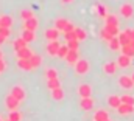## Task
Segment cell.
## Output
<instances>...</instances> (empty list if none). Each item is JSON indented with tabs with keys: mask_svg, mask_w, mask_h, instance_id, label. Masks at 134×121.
I'll return each mask as SVG.
<instances>
[{
	"mask_svg": "<svg viewBox=\"0 0 134 121\" xmlns=\"http://www.w3.org/2000/svg\"><path fill=\"white\" fill-rule=\"evenodd\" d=\"M104 30L106 31H109L112 36H119V25H104Z\"/></svg>",
	"mask_w": 134,
	"mask_h": 121,
	"instance_id": "cell-31",
	"label": "cell"
},
{
	"mask_svg": "<svg viewBox=\"0 0 134 121\" xmlns=\"http://www.w3.org/2000/svg\"><path fill=\"white\" fill-rule=\"evenodd\" d=\"M17 67L22 68V70H25V71L33 70V65H31L30 59H20V58H19V60H17Z\"/></svg>",
	"mask_w": 134,
	"mask_h": 121,
	"instance_id": "cell-19",
	"label": "cell"
},
{
	"mask_svg": "<svg viewBox=\"0 0 134 121\" xmlns=\"http://www.w3.org/2000/svg\"><path fill=\"white\" fill-rule=\"evenodd\" d=\"M11 25H13V19L9 16H0V27L11 28Z\"/></svg>",
	"mask_w": 134,
	"mask_h": 121,
	"instance_id": "cell-24",
	"label": "cell"
},
{
	"mask_svg": "<svg viewBox=\"0 0 134 121\" xmlns=\"http://www.w3.org/2000/svg\"><path fill=\"white\" fill-rule=\"evenodd\" d=\"M5 68H6V64H5V60L0 59V73H2V71H5Z\"/></svg>",
	"mask_w": 134,
	"mask_h": 121,
	"instance_id": "cell-42",
	"label": "cell"
},
{
	"mask_svg": "<svg viewBox=\"0 0 134 121\" xmlns=\"http://www.w3.org/2000/svg\"><path fill=\"white\" fill-rule=\"evenodd\" d=\"M69 50H70V48H69L67 45H61V47H59V50H58V55H56V56H59V58H64V59H66Z\"/></svg>",
	"mask_w": 134,
	"mask_h": 121,
	"instance_id": "cell-35",
	"label": "cell"
},
{
	"mask_svg": "<svg viewBox=\"0 0 134 121\" xmlns=\"http://www.w3.org/2000/svg\"><path fill=\"white\" fill-rule=\"evenodd\" d=\"M75 34H76V39L78 40H84L86 37H87V34H86V31L83 30V28H75Z\"/></svg>",
	"mask_w": 134,
	"mask_h": 121,
	"instance_id": "cell-32",
	"label": "cell"
},
{
	"mask_svg": "<svg viewBox=\"0 0 134 121\" xmlns=\"http://www.w3.org/2000/svg\"><path fill=\"white\" fill-rule=\"evenodd\" d=\"M45 78H47V79L58 78V71H56L55 68H47V70H45Z\"/></svg>",
	"mask_w": 134,
	"mask_h": 121,
	"instance_id": "cell-33",
	"label": "cell"
},
{
	"mask_svg": "<svg viewBox=\"0 0 134 121\" xmlns=\"http://www.w3.org/2000/svg\"><path fill=\"white\" fill-rule=\"evenodd\" d=\"M131 78H133V82H134V73H133V75H131Z\"/></svg>",
	"mask_w": 134,
	"mask_h": 121,
	"instance_id": "cell-46",
	"label": "cell"
},
{
	"mask_svg": "<svg viewBox=\"0 0 134 121\" xmlns=\"http://www.w3.org/2000/svg\"><path fill=\"white\" fill-rule=\"evenodd\" d=\"M117 37H119V40H120V44H122V45H126V44H130V42H131V39L128 37V34H126L125 31H123V33H119V36H117Z\"/></svg>",
	"mask_w": 134,
	"mask_h": 121,
	"instance_id": "cell-29",
	"label": "cell"
},
{
	"mask_svg": "<svg viewBox=\"0 0 134 121\" xmlns=\"http://www.w3.org/2000/svg\"><path fill=\"white\" fill-rule=\"evenodd\" d=\"M0 121H2V118H0Z\"/></svg>",
	"mask_w": 134,
	"mask_h": 121,
	"instance_id": "cell-50",
	"label": "cell"
},
{
	"mask_svg": "<svg viewBox=\"0 0 134 121\" xmlns=\"http://www.w3.org/2000/svg\"><path fill=\"white\" fill-rule=\"evenodd\" d=\"M78 59H80L78 50H69V53H67V56H66V60H67V62L75 65V64L78 62Z\"/></svg>",
	"mask_w": 134,
	"mask_h": 121,
	"instance_id": "cell-15",
	"label": "cell"
},
{
	"mask_svg": "<svg viewBox=\"0 0 134 121\" xmlns=\"http://www.w3.org/2000/svg\"><path fill=\"white\" fill-rule=\"evenodd\" d=\"M45 37L48 39V40H58V37H59V30L55 27V28H48V30H45Z\"/></svg>",
	"mask_w": 134,
	"mask_h": 121,
	"instance_id": "cell-14",
	"label": "cell"
},
{
	"mask_svg": "<svg viewBox=\"0 0 134 121\" xmlns=\"http://www.w3.org/2000/svg\"><path fill=\"white\" fill-rule=\"evenodd\" d=\"M5 39H6V37H5V36H2V34H0V45H2V44H3V42H5Z\"/></svg>",
	"mask_w": 134,
	"mask_h": 121,
	"instance_id": "cell-43",
	"label": "cell"
},
{
	"mask_svg": "<svg viewBox=\"0 0 134 121\" xmlns=\"http://www.w3.org/2000/svg\"><path fill=\"white\" fill-rule=\"evenodd\" d=\"M47 87H48L50 90H53V89H56V87H61V82H59V79H58V78L47 79Z\"/></svg>",
	"mask_w": 134,
	"mask_h": 121,
	"instance_id": "cell-27",
	"label": "cell"
},
{
	"mask_svg": "<svg viewBox=\"0 0 134 121\" xmlns=\"http://www.w3.org/2000/svg\"><path fill=\"white\" fill-rule=\"evenodd\" d=\"M120 104H122V99H120V96H117V95H111V96H108V106H109V107H112V109H117Z\"/></svg>",
	"mask_w": 134,
	"mask_h": 121,
	"instance_id": "cell-16",
	"label": "cell"
},
{
	"mask_svg": "<svg viewBox=\"0 0 134 121\" xmlns=\"http://www.w3.org/2000/svg\"><path fill=\"white\" fill-rule=\"evenodd\" d=\"M80 107L83 109V110H91L92 107H94V99L91 98V96H87V98H81V101H80Z\"/></svg>",
	"mask_w": 134,
	"mask_h": 121,
	"instance_id": "cell-11",
	"label": "cell"
},
{
	"mask_svg": "<svg viewBox=\"0 0 134 121\" xmlns=\"http://www.w3.org/2000/svg\"><path fill=\"white\" fill-rule=\"evenodd\" d=\"M6 121H11V120H6Z\"/></svg>",
	"mask_w": 134,
	"mask_h": 121,
	"instance_id": "cell-48",
	"label": "cell"
},
{
	"mask_svg": "<svg viewBox=\"0 0 134 121\" xmlns=\"http://www.w3.org/2000/svg\"><path fill=\"white\" fill-rule=\"evenodd\" d=\"M8 120H11V121H20V120H22V115H20L17 110H11V113H9Z\"/></svg>",
	"mask_w": 134,
	"mask_h": 121,
	"instance_id": "cell-37",
	"label": "cell"
},
{
	"mask_svg": "<svg viewBox=\"0 0 134 121\" xmlns=\"http://www.w3.org/2000/svg\"><path fill=\"white\" fill-rule=\"evenodd\" d=\"M37 27H39V22H37L36 17H31V19H28V20H24V28H25V30H30V31H34V33H36Z\"/></svg>",
	"mask_w": 134,
	"mask_h": 121,
	"instance_id": "cell-8",
	"label": "cell"
},
{
	"mask_svg": "<svg viewBox=\"0 0 134 121\" xmlns=\"http://www.w3.org/2000/svg\"><path fill=\"white\" fill-rule=\"evenodd\" d=\"M106 120H109V113H108L106 110L100 109V110L95 112V115H94V121H106Z\"/></svg>",
	"mask_w": 134,
	"mask_h": 121,
	"instance_id": "cell-20",
	"label": "cell"
},
{
	"mask_svg": "<svg viewBox=\"0 0 134 121\" xmlns=\"http://www.w3.org/2000/svg\"><path fill=\"white\" fill-rule=\"evenodd\" d=\"M17 53V58H20V59H30L31 56H33V51L28 48V47H25V48H20L19 51H16Z\"/></svg>",
	"mask_w": 134,
	"mask_h": 121,
	"instance_id": "cell-18",
	"label": "cell"
},
{
	"mask_svg": "<svg viewBox=\"0 0 134 121\" xmlns=\"http://www.w3.org/2000/svg\"><path fill=\"white\" fill-rule=\"evenodd\" d=\"M100 34H101V37H103L104 40H108V42H109V40H111V39L114 37V36H112V34H111L109 31H106V30H104V28L101 30V33H100Z\"/></svg>",
	"mask_w": 134,
	"mask_h": 121,
	"instance_id": "cell-38",
	"label": "cell"
},
{
	"mask_svg": "<svg viewBox=\"0 0 134 121\" xmlns=\"http://www.w3.org/2000/svg\"><path fill=\"white\" fill-rule=\"evenodd\" d=\"M117 112L122 115V117H125V115H131L134 112V106H131V104H120L119 107H117Z\"/></svg>",
	"mask_w": 134,
	"mask_h": 121,
	"instance_id": "cell-7",
	"label": "cell"
},
{
	"mask_svg": "<svg viewBox=\"0 0 134 121\" xmlns=\"http://www.w3.org/2000/svg\"><path fill=\"white\" fill-rule=\"evenodd\" d=\"M5 104H6V107L9 109V110H17V107H19V104H20V101L19 99H16L11 93L6 96V99H5Z\"/></svg>",
	"mask_w": 134,
	"mask_h": 121,
	"instance_id": "cell-5",
	"label": "cell"
},
{
	"mask_svg": "<svg viewBox=\"0 0 134 121\" xmlns=\"http://www.w3.org/2000/svg\"><path fill=\"white\" fill-rule=\"evenodd\" d=\"M106 121H111V120H106Z\"/></svg>",
	"mask_w": 134,
	"mask_h": 121,
	"instance_id": "cell-49",
	"label": "cell"
},
{
	"mask_svg": "<svg viewBox=\"0 0 134 121\" xmlns=\"http://www.w3.org/2000/svg\"><path fill=\"white\" fill-rule=\"evenodd\" d=\"M0 59H2V51H0Z\"/></svg>",
	"mask_w": 134,
	"mask_h": 121,
	"instance_id": "cell-47",
	"label": "cell"
},
{
	"mask_svg": "<svg viewBox=\"0 0 134 121\" xmlns=\"http://www.w3.org/2000/svg\"><path fill=\"white\" fill-rule=\"evenodd\" d=\"M13 47H14L16 51H19L20 48H25V47H27V42H25L22 37H19V39H16V40L13 42Z\"/></svg>",
	"mask_w": 134,
	"mask_h": 121,
	"instance_id": "cell-25",
	"label": "cell"
},
{
	"mask_svg": "<svg viewBox=\"0 0 134 121\" xmlns=\"http://www.w3.org/2000/svg\"><path fill=\"white\" fill-rule=\"evenodd\" d=\"M20 37H22V39H24V40L28 44V42H33L34 39H36V33H34V31H30V30H25V28H24V30H22V34H20Z\"/></svg>",
	"mask_w": 134,
	"mask_h": 121,
	"instance_id": "cell-17",
	"label": "cell"
},
{
	"mask_svg": "<svg viewBox=\"0 0 134 121\" xmlns=\"http://www.w3.org/2000/svg\"><path fill=\"white\" fill-rule=\"evenodd\" d=\"M125 33L128 34V37H130L131 40H134V30H133V28H128V30H125Z\"/></svg>",
	"mask_w": 134,
	"mask_h": 121,
	"instance_id": "cell-41",
	"label": "cell"
},
{
	"mask_svg": "<svg viewBox=\"0 0 134 121\" xmlns=\"http://www.w3.org/2000/svg\"><path fill=\"white\" fill-rule=\"evenodd\" d=\"M30 62H31V65H33V68H37V67H41V64H42V56L41 55H34L30 58Z\"/></svg>",
	"mask_w": 134,
	"mask_h": 121,
	"instance_id": "cell-23",
	"label": "cell"
},
{
	"mask_svg": "<svg viewBox=\"0 0 134 121\" xmlns=\"http://www.w3.org/2000/svg\"><path fill=\"white\" fill-rule=\"evenodd\" d=\"M120 14H122V17H125V19H131L134 16V8L131 3H123L122 6H120Z\"/></svg>",
	"mask_w": 134,
	"mask_h": 121,
	"instance_id": "cell-3",
	"label": "cell"
},
{
	"mask_svg": "<svg viewBox=\"0 0 134 121\" xmlns=\"http://www.w3.org/2000/svg\"><path fill=\"white\" fill-rule=\"evenodd\" d=\"M0 34H2V36H5V37H8V36L11 34V30H9V28H6V27H0Z\"/></svg>",
	"mask_w": 134,
	"mask_h": 121,
	"instance_id": "cell-39",
	"label": "cell"
},
{
	"mask_svg": "<svg viewBox=\"0 0 134 121\" xmlns=\"http://www.w3.org/2000/svg\"><path fill=\"white\" fill-rule=\"evenodd\" d=\"M119 86H120L122 89H125V90H131L134 87L133 78L128 76V75H122V76L119 78Z\"/></svg>",
	"mask_w": 134,
	"mask_h": 121,
	"instance_id": "cell-2",
	"label": "cell"
},
{
	"mask_svg": "<svg viewBox=\"0 0 134 121\" xmlns=\"http://www.w3.org/2000/svg\"><path fill=\"white\" fill-rule=\"evenodd\" d=\"M78 45H80V40H78V39H70V40H67V47H69L70 50H78Z\"/></svg>",
	"mask_w": 134,
	"mask_h": 121,
	"instance_id": "cell-36",
	"label": "cell"
},
{
	"mask_svg": "<svg viewBox=\"0 0 134 121\" xmlns=\"http://www.w3.org/2000/svg\"><path fill=\"white\" fill-rule=\"evenodd\" d=\"M117 65H119L120 68H128V67L131 65V58L122 53V55L119 56V59H117Z\"/></svg>",
	"mask_w": 134,
	"mask_h": 121,
	"instance_id": "cell-10",
	"label": "cell"
},
{
	"mask_svg": "<svg viewBox=\"0 0 134 121\" xmlns=\"http://www.w3.org/2000/svg\"><path fill=\"white\" fill-rule=\"evenodd\" d=\"M117 68H119L117 62H106V64L103 65V71H104L106 75H114V73L117 71Z\"/></svg>",
	"mask_w": 134,
	"mask_h": 121,
	"instance_id": "cell-13",
	"label": "cell"
},
{
	"mask_svg": "<svg viewBox=\"0 0 134 121\" xmlns=\"http://www.w3.org/2000/svg\"><path fill=\"white\" fill-rule=\"evenodd\" d=\"M78 93H80L81 98H87V96L92 95V87H91L89 84H81V86L78 87Z\"/></svg>",
	"mask_w": 134,
	"mask_h": 121,
	"instance_id": "cell-12",
	"label": "cell"
},
{
	"mask_svg": "<svg viewBox=\"0 0 134 121\" xmlns=\"http://www.w3.org/2000/svg\"><path fill=\"white\" fill-rule=\"evenodd\" d=\"M11 95H13L16 99H19V101H24V99H25V90H24L20 86H14V87L11 89Z\"/></svg>",
	"mask_w": 134,
	"mask_h": 121,
	"instance_id": "cell-9",
	"label": "cell"
},
{
	"mask_svg": "<svg viewBox=\"0 0 134 121\" xmlns=\"http://www.w3.org/2000/svg\"><path fill=\"white\" fill-rule=\"evenodd\" d=\"M122 53H123V55H126V56H130V58H133V56H134V48L131 47V44L122 45Z\"/></svg>",
	"mask_w": 134,
	"mask_h": 121,
	"instance_id": "cell-26",
	"label": "cell"
},
{
	"mask_svg": "<svg viewBox=\"0 0 134 121\" xmlns=\"http://www.w3.org/2000/svg\"><path fill=\"white\" fill-rule=\"evenodd\" d=\"M120 99H122L123 104H131V106H134V96L133 95H123V96H120Z\"/></svg>",
	"mask_w": 134,
	"mask_h": 121,
	"instance_id": "cell-34",
	"label": "cell"
},
{
	"mask_svg": "<svg viewBox=\"0 0 134 121\" xmlns=\"http://www.w3.org/2000/svg\"><path fill=\"white\" fill-rule=\"evenodd\" d=\"M61 2H63V3H66V5H67V3H72L73 0H61Z\"/></svg>",
	"mask_w": 134,
	"mask_h": 121,
	"instance_id": "cell-44",
	"label": "cell"
},
{
	"mask_svg": "<svg viewBox=\"0 0 134 121\" xmlns=\"http://www.w3.org/2000/svg\"><path fill=\"white\" fill-rule=\"evenodd\" d=\"M97 9H98V13H100L101 17H106L108 14H106V8L103 6V5H97Z\"/></svg>",
	"mask_w": 134,
	"mask_h": 121,
	"instance_id": "cell-40",
	"label": "cell"
},
{
	"mask_svg": "<svg viewBox=\"0 0 134 121\" xmlns=\"http://www.w3.org/2000/svg\"><path fill=\"white\" fill-rule=\"evenodd\" d=\"M52 96H53V99L61 101V99H64V92H63L61 87H56V89H53V90H52Z\"/></svg>",
	"mask_w": 134,
	"mask_h": 121,
	"instance_id": "cell-22",
	"label": "cell"
},
{
	"mask_svg": "<svg viewBox=\"0 0 134 121\" xmlns=\"http://www.w3.org/2000/svg\"><path fill=\"white\" fill-rule=\"evenodd\" d=\"M55 27L61 31V33H67V31H73V30H75L73 23H72V22H69V20H66V19H63V17H61V19H56Z\"/></svg>",
	"mask_w": 134,
	"mask_h": 121,
	"instance_id": "cell-1",
	"label": "cell"
},
{
	"mask_svg": "<svg viewBox=\"0 0 134 121\" xmlns=\"http://www.w3.org/2000/svg\"><path fill=\"white\" fill-rule=\"evenodd\" d=\"M108 44H109V48H111V50H114V51H117V50H120V48H122V44H120V40H119V37H117V36H114Z\"/></svg>",
	"mask_w": 134,
	"mask_h": 121,
	"instance_id": "cell-21",
	"label": "cell"
},
{
	"mask_svg": "<svg viewBox=\"0 0 134 121\" xmlns=\"http://www.w3.org/2000/svg\"><path fill=\"white\" fill-rule=\"evenodd\" d=\"M59 47H61V44H59L58 40H50V42L47 44V53H48L50 56H56Z\"/></svg>",
	"mask_w": 134,
	"mask_h": 121,
	"instance_id": "cell-6",
	"label": "cell"
},
{
	"mask_svg": "<svg viewBox=\"0 0 134 121\" xmlns=\"http://www.w3.org/2000/svg\"><path fill=\"white\" fill-rule=\"evenodd\" d=\"M75 71L78 75H84L89 71V62L86 59H78V62L75 64Z\"/></svg>",
	"mask_w": 134,
	"mask_h": 121,
	"instance_id": "cell-4",
	"label": "cell"
},
{
	"mask_svg": "<svg viewBox=\"0 0 134 121\" xmlns=\"http://www.w3.org/2000/svg\"><path fill=\"white\" fill-rule=\"evenodd\" d=\"M130 44H131V47H133V48H134V40H131V42H130Z\"/></svg>",
	"mask_w": 134,
	"mask_h": 121,
	"instance_id": "cell-45",
	"label": "cell"
},
{
	"mask_svg": "<svg viewBox=\"0 0 134 121\" xmlns=\"http://www.w3.org/2000/svg\"><path fill=\"white\" fill-rule=\"evenodd\" d=\"M104 19H106V25H119V19H117V16L108 14Z\"/></svg>",
	"mask_w": 134,
	"mask_h": 121,
	"instance_id": "cell-28",
	"label": "cell"
},
{
	"mask_svg": "<svg viewBox=\"0 0 134 121\" xmlns=\"http://www.w3.org/2000/svg\"><path fill=\"white\" fill-rule=\"evenodd\" d=\"M20 17H22V20H28V19L34 17V14L31 9H22L20 11Z\"/></svg>",
	"mask_w": 134,
	"mask_h": 121,
	"instance_id": "cell-30",
	"label": "cell"
}]
</instances>
